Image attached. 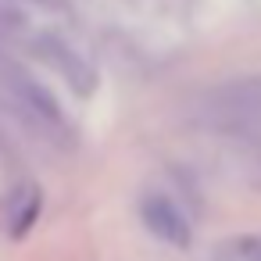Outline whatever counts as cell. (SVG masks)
I'll list each match as a JSON object with an SVG mask.
<instances>
[{
  "label": "cell",
  "instance_id": "1",
  "mask_svg": "<svg viewBox=\"0 0 261 261\" xmlns=\"http://www.w3.org/2000/svg\"><path fill=\"white\" fill-rule=\"evenodd\" d=\"M211 122L232 140L261 143V79H236L211 93Z\"/></svg>",
  "mask_w": 261,
  "mask_h": 261
},
{
  "label": "cell",
  "instance_id": "2",
  "mask_svg": "<svg viewBox=\"0 0 261 261\" xmlns=\"http://www.w3.org/2000/svg\"><path fill=\"white\" fill-rule=\"evenodd\" d=\"M0 86L8 90L11 104L25 115V122L40 125V129H43L50 140H58V143H72V125H68L61 104L50 97V90H47L43 83H36L33 75L18 72L15 65H8V72L0 75Z\"/></svg>",
  "mask_w": 261,
  "mask_h": 261
},
{
  "label": "cell",
  "instance_id": "3",
  "mask_svg": "<svg viewBox=\"0 0 261 261\" xmlns=\"http://www.w3.org/2000/svg\"><path fill=\"white\" fill-rule=\"evenodd\" d=\"M33 50H36L50 68H58V75H61L79 97H90V93L97 90V72H93V65H90L72 43H65L61 36L40 33V36L33 40Z\"/></svg>",
  "mask_w": 261,
  "mask_h": 261
},
{
  "label": "cell",
  "instance_id": "4",
  "mask_svg": "<svg viewBox=\"0 0 261 261\" xmlns=\"http://www.w3.org/2000/svg\"><path fill=\"white\" fill-rule=\"evenodd\" d=\"M140 218L158 240H165L172 247H190V222L168 197H158V193L143 197L140 200Z\"/></svg>",
  "mask_w": 261,
  "mask_h": 261
},
{
  "label": "cell",
  "instance_id": "5",
  "mask_svg": "<svg viewBox=\"0 0 261 261\" xmlns=\"http://www.w3.org/2000/svg\"><path fill=\"white\" fill-rule=\"evenodd\" d=\"M40 190L33 186V182H25L18 193H15V200H11V236H22V232H29V225L36 222V215H40Z\"/></svg>",
  "mask_w": 261,
  "mask_h": 261
},
{
  "label": "cell",
  "instance_id": "6",
  "mask_svg": "<svg viewBox=\"0 0 261 261\" xmlns=\"http://www.w3.org/2000/svg\"><path fill=\"white\" fill-rule=\"evenodd\" d=\"M218 261H261V236H232L218 247Z\"/></svg>",
  "mask_w": 261,
  "mask_h": 261
},
{
  "label": "cell",
  "instance_id": "7",
  "mask_svg": "<svg viewBox=\"0 0 261 261\" xmlns=\"http://www.w3.org/2000/svg\"><path fill=\"white\" fill-rule=\"evenodd\" d=\"M15 4H36V8H61L65 0H15Z\"/></svg>",
  "mask_w": 261,
  "mask_h": 261
}]
</instances>
